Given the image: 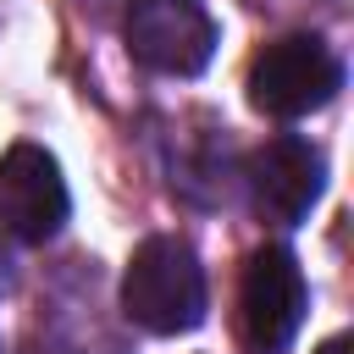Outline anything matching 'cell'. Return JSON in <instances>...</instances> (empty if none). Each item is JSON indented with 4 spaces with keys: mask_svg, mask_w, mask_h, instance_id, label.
Wrapping results in <instances>:
<instances>
[{
    "mask_svg": "<svg viewBox=\"0 0 354 354\" xmlns=\"http://www.w3.org/2000/svg\"><path fill=\"white\" fill-rule=\"evenodd\" d=\"M122 310L133 326L155 332V337H177V332H194L205 321V266L199 254L160 232V238H144L122 271Z\"/></svg>",
    "mask_w": 354,
    "mask_h": 354,
    "instance_id": "obj_1",
    "label": "cell"
},
{
    "mask_svg": "<svg viewBox=\"0 0 354 354\" xmlns=\"http://www.w3.org/2000/svg\"><path fill=\"white\" fill-rule=\"evenodd\" d=\"M337 88H343V61L315 33H288V39L266 44L249 66V100H254V111H266L277 122L321 111Z\"/></svg>",
    "mask_w": 354,
    "mask_h": 354,
    "instance_id": "obj_2",
    "label": "cell"
},
{
    "mask_svg": "<svg viewBox=\"0 0 354 354\" xmlns=\"http://www.w3.org/2000/svg\"><path fill=\"white\" fill-rule=\"evenodd\" d=\"M122 39L133 61L160 77H199L216 55V22L205 0H127Z\"/></svg>",
    "mask_w": 354,
    "mask_h": 354,
    "instance_id": "obj_3",
    "label": "cell"
},
{
    "mask_svg": "<svg viewBox=\"0 0 354 354\" xmlns=\"http://www.w3.org/2000/svg\"><path fill=\"white\" fill-rule=\"evenodd\" d=\"M304 310H310V288H304V271H299L293 249L260 243V249L249 254L243 288H238V321H243L249 348L282 354V348L299 337Z\"/></svg>",
    "mask_w": 354,
    "mask_h": 354,
    "instance_id": "obj_4",
    "label": "cell"
},
{
    "mask_svg": "<svg viewBox=\"0 0 354 354\" xmlns=\"http://www.w3.org/2000/svg\"><path fill=\"white\" fill-rule=\"evenodd\" d=\"M66 177L50 149L39 144H11L0 155V227L22 243H44L66 227Z\"/></svg>",
    "mask_w": 354,
    "mask_h": 354,
    "instance_id": "obj_5",
    "label": "cell"
},
{
    "mask_svg": "<svg viewBox=\"0 0 354 354\" xmlns=\"http://www.w3.org/2000/svg\"><path fill=\"white\" fill-rule=\"evenodd\" d=\"M321 188H326V160H321V149H315L310 138L282 133V138H271V144H260V149L249 155L254 210H260L266 221H277V227H299V221L315 210Z\"/></svg>",
    "mask_w": 354,
    "mask_h": 354,
    "instance_id": "obj_6",
    "label": "cell"
},
{
    "mask_svg": "<svg viewBox=\"0 0 354 354\" xmlns=\"http://www.w3.org/2000/svg\"><path fill=\"white\" fill-rule=\"evenodd\" d=\"M315 354H348V337H343V332H337V337H326V343H321V348H315Z\"/></svg>",
    "mask_w": 354,
    "mask_h": 354,
    "instance_id": "obj_7",
    "label": "cell"
}]
</instances>
